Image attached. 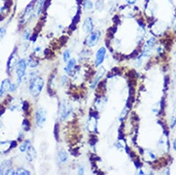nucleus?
<instances>
[{
	"label": "nucleus",
	"mask_w": 176,
	"mask_h": 175,
	"mask_svg": "<svg viewBox=\"0 0 176 175\" xmlns=\"http://www.w3.org/2000/svg\"><path fill=\"white\" fill-rule=\"evenodd\" d=\"M35 118H36V123H37V127L42 128L47 121V115L43 108H38V109L36 111Z\"/></svg>",
	"instance_id": "nucleus-4"
},
{
	"label": "nucleus",
	"mask_w": 176,
	"mask_h": 175,
	"mask_svg": "<svg viewBox=\"0 0 176 175\" xmlns=\"http://www.w3.org/2000/svg\"><path fill=\"white\" fill-rule=\"evenodd\" d=\"M71 58V53H70V51L69 50H65V51L63 52V54H62V60H63V61L65 62V63H67L69 61V60Z\"/></svg>",
	"instance_id": "nucleus-20"
},
{
	"label": "nucleus",
	"mask_w": 176,
	"mask_h": 175,
	"mask_svg": "<svg viewBox=\"0 0 176 175\" xmlns=\"http://www.w3.org/2000/svg\"><path fill=\"white\" fill-rule=\"evenodd\" d=\"M12 82L9 79H5L0 85V97H4L10 91Z\"/></svg>",
	"instance_id": "nucleus-11"
},
{
	"label": "nucleus",
	"mask_w": 176,
	"mask_h": 175,
	"mask_svg": "<svg viewBox=\"0 0 176 175\" xmlns=\"http://www.w3.org/2000/svg\"><path fill=\"white\" fill-rule=\"evenodd\" d=\"M100 37H102V32H100V30L93 31L92 33H90L88 37H86L85 44L90 48L96 46V44H98V42H99Z\"/></svg>",
	"instance_id": "nucleus-3"
},
{
	"label": "nucleus",
	"mask_w": 176,
	"mask_h": 175,
	"mask_svg": "<svg viewBox=\"0 0 176 175\" xmlns=\"http://www.w3.org/2000/svg\"><path fill=\"white\" fill-rule=\"evenodd\" d=\"M82 30L84 31V33H86V34H90V33L94 31V22L91 18H87L83 21Z\"/></svg>",
	"instance_id": "nucleus-10"
},
{
	"label": "nucleus",
	"mask_w": 176,
	"mask_h": 175,
	"mask_svg": "<svg viewBox=\"0 0 176 175\" xmlns=\"http://www.w3.org/2000/svg\"><path fill=\"white\" fill-rule=\"evenodd\" d=\"M23 137H24V135L22 134V133H20V136H18V140L19 142H21L22 139H23Z\"/></svg>",
	"instance_id": "nucleus-30"
},
{
	"label": "nucleus",
	"mask_w": 176,
	"mask_h": 175,
	"mask_svg": "<svg viewBox=\"0 0 176 175\" xmlns=\"http://www.w3.org/2000/svg\"><path fill=\"white\" fill-rule=\"evenodd\" d=\"M127 3L128 5L133 6V5H135V3H136V0H127Z\"/></svg>",
	"instance_id": "nucleus-27"
},
{
	"label": "nucleus",
	"mask_w": 176,
	"mask_h": 175,
	"mask_svg": "<svg viewBox=\"0 0 176 175\" xmlns=\"http://www.w3.org/2000/svg\"><path fill=\"white\" fill-rule=\"evenodd\" d=\"M77 67V60L76 58L71 57L69 61L67 62V65L64 67V72L68 75V76H73L74 74V70Z\"/></svg>",
	"instance_id": "nucleus-9"
},
{
	"label": "nucleus",
	"mask_w": 176,
	"mask_h": 175,
	"mask_svg": "<svg viewBox=\"0 0 176 175\" xmlns=\"http://www.w3.org/2000/svg\"><path fill=\"white\" fill-rule=\"evenodd\" d=\"M57 155H58V160H60L61 163L64 164L68 161V154H67V152L64 150V149H61V150L58 151Z\"/></svg>",
	"instance_id": "nucleus-16"
},
{
	"label": "nucleus",
	"mask_w": 176,
	"mask_h": 175,
	"mask_svg": "<svg viewBox=\"0 0 176 175\" xmlns=\"http://www.w3.org/2000/svg\"><path fill=\"white\" fill-rule=\"evenodd\" d=\"M104 69L100 68V70L97 74V76L95 77V79L93 80V81H92V83H91V89H95L96 88V86L98 85V83L100 82V80H102V78L104 77Z\"/></svg>",
	"instance_id": "nucleus-13"
},
{
	"label": "nucleus",
	"mask_w": 176,
	"mask_h": 175,
	"mask_svg": "<svg viewBox=\"0 0 176 175\" xmlns=\"http://www.w3.org/2000/svg\"><path fill=\"white\" fill-rule=\"evenodd\" d=\"M27 61L24 58L18 60V65L15 67V72H16V78H18V84L20 83L23 80V78L26 75V69H27Z\"/></svg>",
	"instance_id": "nucleus-2"
},
{
	"label": "nucleus",
	"mask_w": 176,
	"mask_h": 175,
	"mask_svg": "<svg viewBox=\"0 0 176 175\" xmlns=\"http://www.w3.org/2000/svg\"><path fill=\"white\" fill-rule=\"evenodd\" d=\"M26 152V158L28 159V161L32 162L33 161L37 158V150H36V148L33 147L32 145H30L27 148V150L25 151Z\"/></svg>",
	"instance_id": "nucleus-12"
},
{
	"label": "nucleus",
	"mask_w": 176,
	"mask_h": 175,
	"mask_svg": "<svg viewBox=\"0 0 176 175\" xmlns=\"http://www.w3.org/2000/svg\"><path fill=\"white\" fill-rule=\"evenodd\" d=\"M36 2H31L27 7L26 9L24 10V13L21 16V23L26 22L28 19H30L32 18V15L33 14V11H35V4Z\"/></svg>",
	"instance_id": "nucleus-8"
},
{
	"label": "nucleus",
	"mask_w": 176,
	"mask_h": 175,
	"mask_svg": "<svg viewBox=\"0 0 176 175\" xmlns=\"http://www.w3.org/2000/svg\"><path fill=\"white\" fill-rule=\"evenodd\" d=\"M16 174H18V175H29L31 174V172L27 169H22V168H18V169H16Z\"/></svg>",
	"instance_id": "nucleus-21"
},
{
	"label": "nucleus",
	"mask_w": 176,
	"mask_h": 175,
	"mask_svg": "<svg viewBox=\"0 0 176 175\" xmlns=\"http://www.w3.org/2000/svg\"><path fill=\"white\" fill-rule=\"evenodd\" d=\"M173 149H174V150H176V138L173 141Z\"/></svg>",
	"instance_id": "nucleus-31"
},
{
	"label": "nucleus",
	"mask_w": 176,
	"mask_h": 175,
	"mask_svg": "<svg viewBox=\"0 0 176 175\" xmlns=\"http://www.w3.org/2000/svg\"><path fill=\"white\" fill-rule=\"evenodd\" d=\"M6 33H7V28L6 27H1V28H0V41H1L5 37Z\"/></svg>",
	"instance_id": "nucleus-23"
},
{
	"label": "nucleus",
	"mask_w": 176,
	"mask_h": 175,
	"mask_svg": "<svg viewBox=\"0 0 176 175\" xmlns=\"http://www.w3.org/2000/svg\"><path fill=\"white\" fill-rule=\"evenodd\" d=\"M18 51L16 49L14 50V52L11 54L10 57L8 58V61H7V72L8 74H11V72L16 67L18 62Z\"/></svg>",
	"instance_id": "nucleus-5"
},
{
	"label": "nucleus",
	"mask_w": 176,
	"mask_h": 175,
	"mask_svg": "<svg viewBox=\"0 0 176 175\" xmlns=\"http://www.w3.org/2000/svg\"><path fill=\"white\" fill-rule=\"evenodd\" d=\"M22 127L25 131H29L30 130V122L27 119H24L22 122Z\"/></svg>",
	"instance_id": "nucleus-22"
},
{
	"label": "nucleus",
	"mask_w": 176,
	"mask_h": 175,
	"mask_svg": "<svg viewBox=\"0 0 176 175\" xmlns=\"http://www.w3.org/2000/svg\"><path fill=\"white\" fill-rule=\"evenodd\" d=\"M82 7L85 11H92L94 8V3L92 2V0H83Z\"/></svg>",
	"instance_id": "nucleus-17"
},
{
	"label": "nucleus",
	"mask_w": 176,
	"mask_h": 175,
	"mask_svg": "<svg viewBox=\"0 0 176 175\" xmlns=\"http://www.w3.org/2000/svg\"><path fill=\"white\" fill-rule=\"evenodd\" d=\"M40 50H41V48H40L39 46H37V47H36L35 49H33V52H35V53H38V52H40Z\"/></svg>",
	"instance_id": "nucleus-29"
},
{
	"label": "nucleus",
	"mask_w": 176,
	"mask_h": 175,
	"mask_svg": "<svg viewBox=\"0 0 176 175\" xmlns=\"http://www.w3.org/2000/svg\"><path fill=\"white\" fill-rule=\"evenodd\" d=\"M8 175H11V174H13V175H14V174H16V170H14L13 169H10V170L8 171V173H7Z\"/></svg>",
	"instance_id": "nucleus-28"
},
{
	"label": "nucleus",
	"mask_w": 176,
	"mask_h": 175,
	"mask_svg": "<svg viewBox=\"0 0 176 175\" xmlns=\"http://www.w3.org/2000/svg\"><path fill=\"white\" fill-rule=\"evenodd\" d=\"M45 1L46 0H37V1L35 3V9L37 12L36 14L37 15H39L41 13H42V10H43V7H44V4H45Z\"/></svg>",
	"instance_id": "nucleus-15"
},
{
	"label": "nucleus",
	"mask_w": 176,
	"mask_h": 175,
	"mask_svg": "<svg viewBox=\"0 0 176 175\" xmlns=\"http://www.w3.org/2000/svg\"><path fill=\"white\" fill-rule=\"evenodd\" d=\"M78 173H79V174H83V173H84V168H83L82 165H81V166H79Z\"/></svg>",
	"instance_id": "nucleus-26"
},
{
	"label": "nucleus",
	"mask_w": 176,
	"mask_h": 175,
	"mask_svg": "<svg viewBox=\"0 0 176 175\" xmlns=\"http://www.w3.org/2000/svg\"><path fill=\"white\" fill-rule=\"evenodd\" d=\"M105 56H106V48L104 46L99 48V50L96 53V56H95L94 64H95L96 67H99V66H100L104 63V61L105 60Z\"/></svg>",
	"instance_id": "nucleus-6"
},
{
	"label": "nucleus",
	"mask_w": 176,
	"mask_h": 175,
	"mask_svg": "<svg viewBox=\"0 0 176 175\" xmlns=\"http://www.w3.org/2000/svg\"><path fill=\"white\" fill-rule=\"evenodd\" d=\"M30 31L29 30H26L24 32V34H23V38L25 39V40H27V39H30Z\"/></svg>",
	"instance_id": "nucleus-25"
},
{
	"label": "nucleus",
	"mask_w": 176,
	"mask_h": 175,
	"mask_svg": "<svg viewBox=\"0 0 176 175\" xmlns=\"http://www.w3.org/2000/svg\"><path fill=\"white\" fill-rule=\"evenodd\" d=\"M29 91L31 95L33 98H37L39 97V95L42 92V89L44 86V80L41 77H37L35 79H33L31 80H29Z\"/></svg>",
	"instance_id": "nucleus-1"
},
{
	"label": "nucleus",
	"mask_w": 176,
	"mask_h": 175,
	"mask_svg": "<svg viewBox=\"0 0 176 175\" xmlns=\"http://www.w3.org/2000/svg\"><path fill=\"white\" fill-rule=\"evenodd\" d=\"M139 174H144V172H143V170H140V172H139Z\"/></svg>",
	"instance_id": "nucleus-32"
},
{
	"label": "nucleus",
	"mask_w": 176,
	"mask_h": 175,
	"mask_svg": "<svg viewBox=\"0 0 176 175\" xmlns=\"http://www.w3.org/2000/svg\"><path fill=\"white\" fill-rule=\"evenodd\" d=\"M12 169V161L10 160H6L4 161L1 165H0V175L1 174H7L8 171Z\"/></svg>",
	"instance_id": "nucleus-14"
},
{
	"label": "nucleus",
	"mask_w": 176,
	"mask_h": 175,
	"mask_svg": "<svg viewBox=\"0 0 176 175\" xmlns=\"http://www.w3.org/2000/svg\"><path fill=\"white\" fill-rule=\"evenodd\" d=\"M72 112V107L71 105H67L65 103V101H62L60 104V117L61 121H65L68 116L70 115V113Z\"/></svg>",
	"instance_id": "nucleus-7"
},
{
	"label": "nucleus",
	"mask_w": 176,
	"mask_h": 175,
	"mask_svg": "<svg viewBox=\"0 0 176 175\" xmlns=\"http://www.w3.org/2000/svg\"><path fill=\"white\" fill-rule=\"evenodd\" d=\"M31 145V142H30V140H27V141H24L23 143L19 146V150H20V152H25L27 150V148H28V146Z\"/></svg>",
	"instance_id": "nucleus-19"
},
{
	"label": "nucleus",
	"mask_w": 176,
	"mask_h": 175,
	"mask_svg": "<svg viewBox=\"0 0 176 175\" xmlns=\"http://www.w3.org/2000/svg\"><path fill=\"white\" fill-rule=\"evenodd\" d=\"M18 90V83H12L11 84V88H10V92L14 93Z\"/></svg>",
	"instance_id": "nucleus-24"
},
{
	"label": "nucleus",
	"mask_w": 176,
	"mask_h": 175,
	"mask_svg": "<svg viewBox=\"0 0 176 175\" xmlns=\"http://www.w3.org/2000/svg\"><path fill=\"white\" fill-rule=\"evenodd\" d=\"M27 64L30 66V67H32V68L37 67V66L38 65V60H37V58H36V57H33V56H30L27 58Z\"/></svg>",
	"instance_id": "nucleus-18"
}]
</instances>
